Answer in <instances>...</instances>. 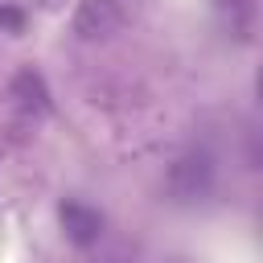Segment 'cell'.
Here are the masks:
<instances>
[{
    "label": "cell",
    "instance_id": "6da1fadb",
    "mask_svg": "<svg viewBox=\"0 0 263 263\" xmlns=\"http://www.w3.org/2000/svg\"><path fill=\"white\" fill-rule=\"evenodd\" d=\"M214 185V160L205 152H185L173 168H168V189L177 201H201Z\"/></svg>",
    "mask_w": 263,
    "mask_h": 263
},
{
    "label": "cell",
    "instance_id": "5b68a950",
    "mask_svg": "<svg viewBox=\"0 0 263 263\" xmlns=\"http://www.w3.org/2000/svg\"><path fill=\"white\" fill-rule=\"evenodd\" d=\"M0 29H8V33H25V8H16V4H0Z\"/></svg>",
    "mask_w": 263,
    "mask_h": 263
},
{
    "label": "cell",
    "instance_id": "8992f818",
    "mask_svg": "<svg viewBox=\"0 0 263 263\" xmlns=\"http://www.w3.org/2000/svg\"><path fill=\"white\" fill-rule=\"evenodd\" d=\"M33 4H37L41 12H62V8H66L70 0H33Z\"/></svg>",
    "mask_w": 263,
    "mask_h": 263
},
{
    "label": "cell",
    "instance_id": "7a4b0ae2",
    "mask_svg": "<svg viewBox=\"0 0 263 263\" xmlns=\"http://www.w3.org/2000/svg\"><path fill=\"white\" fill-rule=\"evenodd\" d=\"M119 25H123L119 0H78V4H74V16H70V29H74L82 41L111 37Z\"/></svg>",
    "mask_w": 263,
    "mask_h": 263
},
{
    "label": "cell",
    "instance_id": "3957f363",
    "mask_svg": "<svg viewBox=\"0 0 263 263\" xmlns=\"http://www.w3.org/2000/svg\"><path fill=\"white\" fill-rule=\"evenodd\" d=\"M58 222H62V234L74 242V247H95L99 234H103V214L86 201H62L58 205Z\"/></svg>",
    "mask_w": 263,
    "mask_h": 263
},
{
    "label": "cell",
    "instance_id": "277c9868",
    "mask_svg": "<svg viewBox=\"0 0 263 263\" xmlns=\"http://www.w3.org/2000/svg\"><path fill=\"white\" fill-rule=\"evenodd\" d=\"M8 95L16 99V107H21L25 115H45V111L53 107V103H49V86H45V78H41L33 66H25V70L12 74Z\"/></svg>",
    "mask_w": 263,
    "mask_h": 263
}]
</instances>
